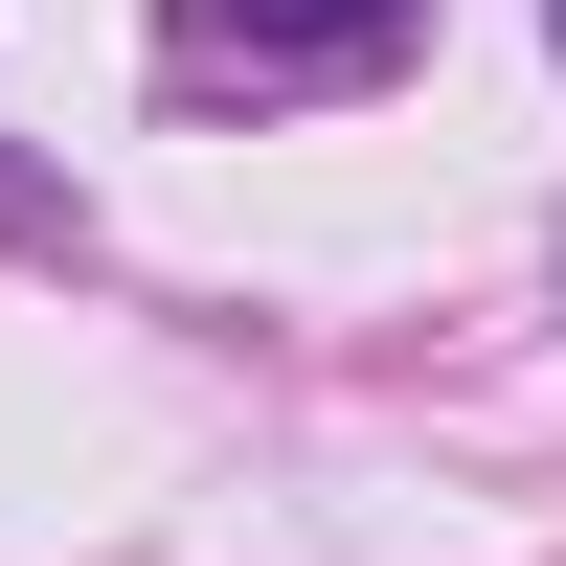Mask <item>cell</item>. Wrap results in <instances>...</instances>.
Wrapping results in <instances>:
<instances>
[{
	"instance_id": "7a4b0ae2",
	"label": "cell",
	"mask_w": 566,
	"mask_h": 566,
	"mask_svg": "<svg viewBox=\"0 0 566 566\" xmlns=\"http://www.w3.org/2000/svg\"><path fill=\"white\" fill-rule=\"evenodd\" d=\"M544 23H566V0H544Z\"/></svg>"
},
{
	"instance_id": "6da1fadb",
	"label": "cell",
	"mask_w": 566,
	"mask_h": 566,
	"mask_svg": "<svg viewBox=\"0 0 566 566\" xmlns=\"http://www.w3.org/2000/svg\"><path fill=\"white\" fill-rule=\"evenodd\" d=\"M408 0H181V45H250V69H317V45H386Z\"/></svg>"
}]
</instances>
